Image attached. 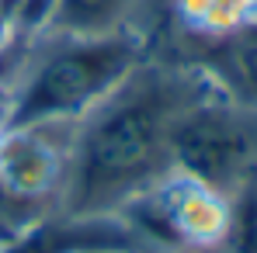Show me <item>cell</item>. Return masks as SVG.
Wrapping results in <instances>:
<instances>
[{
  "label": "cell",
  "mask_w": 257,
  "mask_h": 253,
  "mask_svg": "<svg viewBox=\"0 0 257 253\" xmlns=\"http://www.w3.org/2000/svg\"><path fill=\"white\" fill-rule=\"evenodd\" d=\"M233 198L209 184L171 173L150 191H143L128 208H122V222L143 239L177 250L209 253L219 250L229 236Z\"/></svg>",
  "instance_id": "obj_4"
},
{
  "label": "cell",
  "mask_w": 257,
  "mask_h": 253,
  "mask_svg": "<svg viewBox=\"0 0 257 253\" xmlns=\"http://www.w3.org/2000/svg\"><path fill=\"white\" fill-rule=\"evenodd\" d=\"M150 0H52L45 32L94 39V35H111L122 28H146L139 25V11Z\"/></svg>",
  "instance_id": "obj_6"
},
{
  "label": "cell",
  "mask_w": 257,
  "mask_h": 253,
  "mask_svg": "<svg viewBox=\"0 0 257 253\" xmlns=\"http://www.w3.org/2000/svg\"><path fill=\"white\" fill-rule=\"evenodd\" d=\"M219 90L202 63L153 49L97 104L66 128L52 215L115 218L143 191L174 173V128L205 94Z\"/></svg>",
  "instance_id": "obj_1"
},
{
  "label": "cell",
  "mask_w": 257,
  "mask_h": 253,
  "mask_svg": "<svg viewBox=\"0 0 257 253\" xmlns=\"http://www.w3.org/2000/svg\"><path fill=\"white\" fill-rule=\"evenodd\" d=\"M174 173L236 194L257 177V108L212 90L191 104L174 128Z\"/></svg>",
  "instance_id": "obj_3"
},
{
  "label": "cell",
  "mask_w": 257,
  "mask_h": 253,
  "mask_svg": "<svg viewBox=\"0 0 257 253\" xmlns=\"http://www.w3.org/2000/svg\"><path fill=\"white\" fill-rule=\"evenodd\" d=\"M174 52L202 63L222 94L257 108V18L250 25H243L240 32L226 35V39L184 45V49H174Z\"/></svg>",
  "instance_id": "obj_5"
},
{
  "label": "cell",
  "mask_w": 257,
  "mask_h": 253,
  "mask_svg": "<svg viewBox=\"0 0 257 253\" xmlns=\"http://www.w3.org/2000/svg\"><path fill=\"white\" fill-rule=\"evenodd\" d=\"M174 18L188 45L226 39L257 18V0H174Z\"/></svg>",
  "instance_id": "obj_7"
},
{
  "label": "cell",
  "mask_w": 257,
  "mask_h": 253,
  "mask_svg": "<svg viewBox=\"0 0 257 253\" xmlns=\"http://www.w3.org/2000/svg\"><path fill=\"white\" fill-rule=\"evenodd\" d=\"M153 49L157 39L146 28H122L94 39L42 32L25 49L21 66L0 97V125L4 132L73 125Z\"/></svg>",
  "instance_id": "obj_2"
},
{
  "label": "cell",
  "mask_w": 257,
  "mask_h": 253,
  "mask_svg": "<svg viewBox=\"0 0 257 253\" xmlns=\"http://www.w3.org/2000/svg\"><path fill=\"white\" fill-rule=\"evenodd\" d=\"M254 180H257V177H254Z\"/></svg>",
  "instance_id": "obj_9"
},
{
  "label": "cell",
  "mask_w": 257,
  "mask_h": 253,
  "mask_svg": "<svg viewBox=\"0 0 257 253\" xmlns=\"http://www.w3.org/2000/svg\"><path fill=\"white\" fill-rule=\"evenodd\" d=\"M222 246L229 253H257V180H247L233 194L229 236Z\"/></svg>",
  "instance_id": "obj_8"
}]
</instances>
